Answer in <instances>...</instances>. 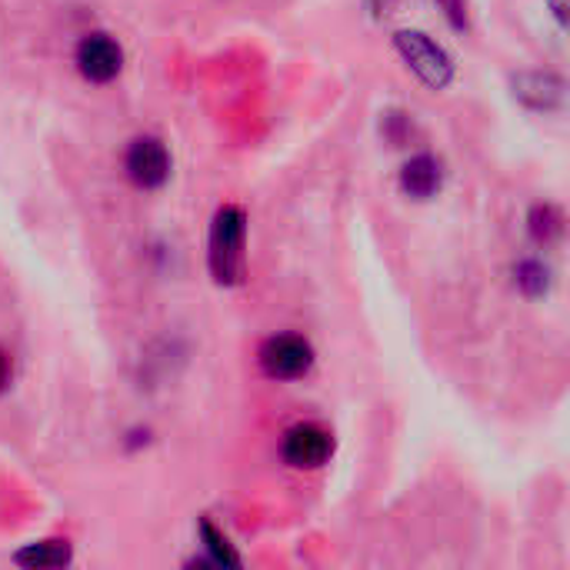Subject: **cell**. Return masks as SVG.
<instances>
[{"label":"cell","mask_w":570,"mask_h":570,"mask_svg":"<svg viewBox=\"0 0 570 570\" xmlns=\"http://www.w3.org/2000/svg\"><path fill=\"white\" fill-rule=\"evenodd\" d=\"M244 237L247 217L240 207H224L210 227V274L217 284H240L244 281Z\"/></svg>","instance_id":"cell-1"},{"label":"cell","mask_w":570,"mask_h":570,"mask_svg":"<svg viewBox=\"0 0 570 570\" xmlns=\"http://www.w3.org/2000/svg\"><path fill=\"white\" fill-rule=\"evenodd\" d=\"M394 47L401 50V57L407 60V67L431 87V90H444L454 80V60L448 57V50L441 43H434L428 33L421 30H397L394 33Z\"/></svg>","instance_id":"cell-2"},{"label":"cell","mask_w":570,"mask_h":570,"mask_svg":"<svg viewBox=\"0 0 570 570\" xmlns=\"http://www.w3.org/2000/svg\"><path fill=\"white\" fill-rule=\"evenodd\" d=\"M261 367L274 381H297L314 364V347L297 334H277L261 347Z\"/></svg>","instance_id":"cell-3"},{"label":"cell","mask_w":570,"mask_h":570,"mask_svg":"<svg viewBox=\"0 0 570 570\" xmlns=\"http://www.w3.org/2000/svg\"><path fill=\"white\" fill-rule=\"evenodd\" d=\"M77 70L90 83H110L124 70V50L110 33H87L77 43Z\"/></svg>","instance_id":"cell-4"},{"label":"cell","mask_w":570,"mask_h":570,"mask_svg":"<svg viewBox=\"0 0 570 570\" xmlns=\"http://www.w3.org/2000/svg\"><path fill=\"white\" fill-rule=\"evenodd\" d=\"M281 454L291 468L314 471V468L327 464V458L334 454V438L317 424H297L284 434Z\"/></svg>","instance_id":"cell-5"},{"label":"cell","mask_w":570,"mask_h":570,"mask_svg":"<svg viewBox=\"0 0 570 570\" xmlns=\"http://www.w3.org/2000/svg\"><path fill=\"white\" fill-rule=\"evenodd\" d=\"M127 177L144 187V190H157L167 184L170 177V154L157 137H137L127 150Z\"/></svg>","instance_id":"cell-6"},{"label":"cell","mask_w":570,"mask_h":570,"mask_svg":"<svg viewBox=\"0 0 570 570\" xmlns=\"http://www.w3.org/2000/svg\"><path fill=\"white\" fill-rule=\"evenodd\" d=\"M441 177H444L441 160H434L431 154H421V157H414V160L404 164L401 187H404V194L424 200V197H434L441 190Z\"/></svg>","instance_id":"cell-7"},{"label":"cell","mask_w":570,"mask_h":570,"mask_svg":"<svg viewBox=\"0 0 570 570\" xmlns=\"http://www.w3.org/2000/svg\"><path fill=\"white\" fill-rule=\"evenodd\" d=\"M13 561H17L20 568L33 570L63 568V564H70V544H67V541H40V544H30V548L17 551Z\"/></svg>","instance_id":"cell-8"},{"label":"cell","mask_w":570,"mask_h":570,"mask_svg":"<svg viewBox=\"0 0 570 570\" xmlns=\"http://www.w3.org/2000/svg\"><path fill=\"white\" fill-rule=\"evenodd\" d=\"M531 220H534V224H531V230H534V237H541V240H554V237L564 230L561 214H558L554 207H538Z\"/></svg>","instance_id":"cell-9"},{"label":"cell","mask_w":570,"mask_h":570,"mask_svg":"<svg viewBox=\"0 0 570 570\" xmlns=\"http://www.w3.org/2000/svg\"><path fill=\"white\" fill-rule=\"evenodd\" d=\"M200 531H204V541H207V551H210V558H214V564H230V568H237L240 561H237V554L230 551V544L204 521L200 524Z\"/></svg>","instance_id":"cell-10"},{"label":"cell","mask_w":570,"mask_h":570,"mask_svg":"<svg viewBox=\"0 0 570 570\" xmlns=\"http://www.w3.org/2000/svg\"><path fill=\"white\" fill-rule=\"evenodd\" d=\"M7 384H10V357L0 351V394L7 391Z\"/></svg>","instance_id":"cell-11"},{"label":"cell","mask_w":570,"mask_h":570,"mask_svg":"<svg viewBox=\"0 0 570 570\" xmlns=\"http://www.w3.org/2000/svg\"><path fill=\"white\" fill-rule=\"evenodd\" d=\"M551 3H554V13H558V17L564 20V13H568V10H564V0H551Z\"/></svg>","instance_id":"cell-12"}]
</instances>
